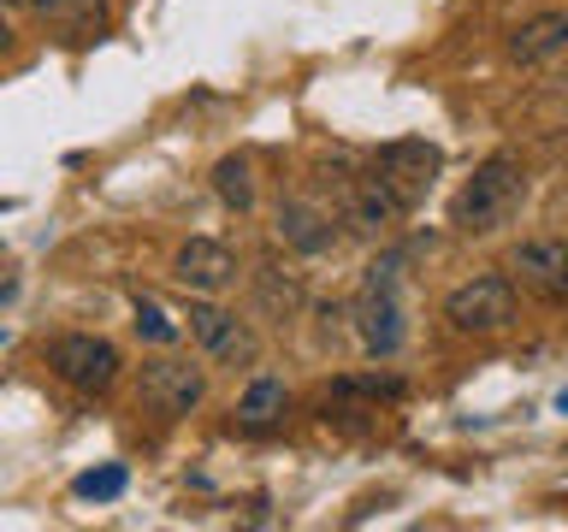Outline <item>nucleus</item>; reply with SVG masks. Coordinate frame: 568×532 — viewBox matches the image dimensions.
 <instances>
[{
  "label": "nucleus",
  "mask_w": 568,
  "mask_h": 532,
  "mask_svg": "<svg viewBox=\"0 0 568 532\" xmlns=\"http://www.w3.org/2000/svg\"><path fill=\"white\" fill-rule=\"evenodd\" d=\"M527 202V166H521V154H491V160H479L474 177L456 190V202H450V225L462 231V237H497L515 213H521Z\"/></svg>",
  "instance_id": "1"
},
{
  "label": "nucleus",
  "mask_w": 568,
  "mask_h": 532,
  "mask_svg": "<svg viewBox=\"0 0 568 532\" xmlns=\"http://www.w3.org/2000/svg\"><path fill=\"white\" fill-rule=\"evenodd\" d=\"M397 278H403V255H379L362 278V296H355V337L373 361H390L403 349V301H397Z\"/></svg>",
  "instance_id": "2"
},
{
  "label": "nucleus",
  "mask_w": 568,
  "mask_h": 532,
  "mask_svg": "<svg viewBox=\"0 0 568 532\" xmlns=\"http://www.w3.org/2000/svg\"><path fill=\"white\" fill-rule=\"evenodd\" d=\"M515 314H521V296L509 273H474L444 296V326L462 337H497L515 326Z\"/></svg>",
  "instance_id": "3"
},
{
  "label": "nucleus",
  "mask_w": 568,
  "mask_h": 532,
  "mask_svg": "<svg viewBox=\"0 0 568 532\" xmlns=\"http://www.w3.org/2000/svg\"><path fill=\"white\" fill-rule=\"evenodd\" d=\"M326 190H332V202H337V225L355 231V237H385V231H397L403 219V202L385 190V177L373 172V166H326Z\"/></svg>",
  "instance_id": "4"
},
{
  "label": "nucleus",
  "mask_w": 568,
  "mask_h": 532,
  "mask_svg": "<svg viewBox=\"0 0 568 532\" xmlns=\"http://www.w3.org/2000/svg\"><path fill=\"white\" fill-rule=\"evenodd\" d=\"M367 166L385 177V190L397 195L408 213H415L444 177V149L426 142V136H397V142H379V149L367 154Z\"/></svg>",
  "instance_id": "5"
},
{
  "label": "nucleus",
  "mask_w": 568,
  "mask_h": 532,
  "mask_svg": "<svg viewBox=\"0 0 568 532\" xmlns=\"http://www.w3.org/2000/svg\"><path fill=\"white\" fill-rule=\"evenodd\" d=\"M42 361H48V372L60 385H71L78 397H106V390L119 385V349L106 344V337H95V331H65V337H53V344L42 349Z\"/></svg>",
  "instance_id": "6"
},
{
  "label": "nucleus",
  "mask_w": 568,
  "mask_h": 532,
  "mask_svg": "<svg viewBox=\"0 0 568 532\" xmlns=\"http://www.w3.org/2000/svg\"><path fill=\"white\" fill-rule=\"evenodd\" d=\"M136 402L160 420H184L207 402V367L178 361V355H154L136 367Z\"/></svg>",
  "instance_id": "7"
},
{
  "label": "nucleus",
  "mask_w": 568,
  "mask_h": 532,
  "mask_svg": "<svg viewBox=\"0 0 568 532\" xmlns=\"http://www.w3.org/2000/svg\"><path fill=\"white\" fill-rule=\"evenodd\" d=\"M184 326L195 337V349L207 355L213 367H255L261 361V337L248 319H237L231 308H220V301H190L184 308Z\"/></svg>",
  "instance_id": "8"
},
{
  "label": "nucleus",
  "mask_w": 568,
  "mask_h": 532,
  "mask_svg": "<svg viewBox=\"0 0 568 532\" xmlns=\"http://www.w3.org/2000/svg\"><path fill=\"white\" fill-rule=\"evenodd\" d=\"M7 7H24L65 48H89L106 35V0H7Z\"/></svg>",
  "instance_id": "9"
},
{
  "label": "nucleus",
  "mask_w": 568,
  "mask_h": 532,
  "mask_svg": "<svg viewBox=\"0 0 568 532\" xmlns=\"http://www.w3.org/2000/svg\"><path fill=\"white\" fill-rule=\"evenodd\" d=\"M172 278L195 296H220V290H231V278H237V255H231V243H220V237H190L172 255Z\"/></svg>",
  "instance_id": "10"
},
{
  "label": "nucleus",
  "mask_w": 568,
  "mask_h": 532,
  "mask_svg": "<svg viewBox=\"0 0 568 532\" xmlns=\"http://www.w3.org/2000/svg\"><path fill=\"white\" fill-rule=\"evenodd\" d=\"M509 65H521V71H545V65H557L562 53H568V12L557 7H545V12H532L521 18V24L509 30Z\"/></svg>",
  "instance_id": "11"
},
{
  "label": "nucleus",
  "mask_w": 568,
  "mask_h": 532,
  "mask_svg": "<svg viewBox=\"0 0 568 532\" xmlns=\"http://www.w3.org/2000/svg\"><path fill=\"white\" fill-rule=\"evenodd\" d=\"M273 231H278V243L291 248V255H332L337 248V213H326L320 202H278L273 213Z\"/></svg>",
  "instance_id": "12"
},
{
  "label": "nucleus",
  "mask_w": 568,
  "mask_h": 532,
  "mask_svg": "<svg viewBox=\"0 0 568 532\" xmlns=\"http://www.w3.org/2000/svg\"><path fill=\"white\" fill-rule=\"evenodd\" d=\"M509 266L521 273V284H532L539 296H562L568 290V243L557 237H527L509 255Z\"/></svg>",
  "instance_id": "13"
},
{
  "label": "nucleus",
  "mask_w": 568,
  "mask_h": 532,
  "mask_svg": "<svg viewBox=\"0 0 568 532\" xmlns=\"http://www.w3.org/2000/svg\"><path fill=\"white\" fill-rule=\"evenodd\" d=\"M255 301H261V314H273V319H296L302 301H308L302 273L296 266H278V260H261L255 266Z\"/></svg>",
  "instance_id": "14"
},
{
  "label": "nucleus",
  "mask_w": 568,
  "mask_h": 532,
  "mask_svg": "<svg viewBox=\"0 0 568 532\" xmlns=\"http://www.w3.org/2000/svg\"><path fill=\"white\" fill-rule=\"evenodd\" d=\"M284 408H291V390H284V379H273V372H261V379L243 385L237 397V420L255 426V432H266V426L284 420Z\"/></svg>",
  "instance_id": "15"
},
{
  "label": "nucleus",
  "mask_w": 568,
  "mask_h": 532,
  "mask_svg": "<svg viewBox=\"0 0 568 532\" xmlns=\"http://www.w3.org/2000/svg\"><path fill=\"white\" fill-rule=\"evenodd\" d=\"M213 195H220L231 213H248V207H255V166H248V154L213 160Z\"/></svg>",
  "instance_id": "16"
},
{
  "label": "nucleus",
  "mask_w": 568,
  "mask_h": 532,
  "mask_svg": "<svg viewBox=\"0 0 568 532\" xmlns=\"http://www.w3.org/2000/svg\"><path fill=\"white\" fill-rule=\"evenodd\" d=\"M124 485H131V473L119 468V461H106V468H89V473H78V491L83 503H113V497H124Z\"/></svg>",
  "instance_id": "17"
},
{
  "label": "nucleus",
  "mask_w": 568,
  "mask_h": 532,
  "mask_svg": "<svg viewBox=\"0 0 568 532\" xmlns=\"http://www.w3.org/2000/svg\"><path fill=\"white\" fill-rule=\"evenodd\" d=\"M332 397H362V402H397L403 397V379H379V372H367V379H337Z\"/></svg>",
  "instance_id": "18"
},
{
  "label": "nucleus",
  "mask_w": 568,
  "mask_h": 532,
  "mask_svg": "<svg viewBox=\"0 0 568 532\" xmlns=\"http://www.w3.org/2000/svg\"><path fill=\"white\" fill-rule=\"evenodd\" d=\"M136 331L149 337V344H172L178 337V326L160 314V301H149V296H136Z\"/></svg>",
  "instance_id": "19"
},
{
  "label": "nucleus",
  "mask_w": 568,
  "mask_h": 532,
  "mask_svg": "<svg viewBox=\"0 0 568 532\" xmlns=\"http://www.w3.org/2000/svg\"><path fill=\"white\" fill-rule=\"evenodd\" d=\"M12 53H18V30H12V18H7V12H0V65H7V60H12Z\"/></svg>",
  "instance_id": "20"
},
{
  "label": "nucleus",
  "mask_w": 568,
  "mask_h": 532,
  "mask_svg": "<svg viewBox=\"0 0 568 532\" xmlns=\"http://www.w3.org/2000/svg\"><path fill=\"white\" fill-rule=\"evenodd\" d=\"M12 296H18V278H12V273H0V308H7Z\"/></svg>",
  "instance_id": "21"
}]
</instances>
